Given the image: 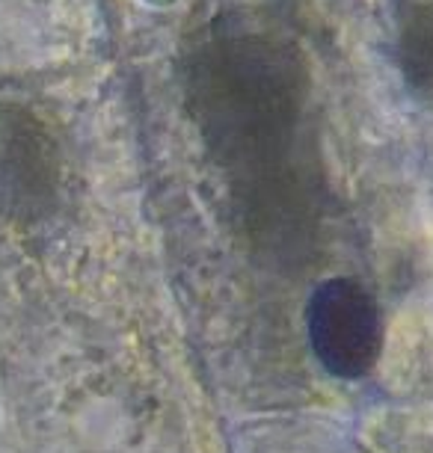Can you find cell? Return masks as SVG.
Segmentation results:
<instances>
[{
	"label": "cell",
	"mask_w": 433,
	"mask_h": 453,
	"mask_svg": "<svg viewBox=\"0 0 433 453\" xmlns=\"http://www.w3.org/2000/svg\"><path fill=\"white\" fill-rule=\"evenodd\" d=\"M398 65L415 96L433 98V0H406L398 19Z\"/></svg>",
	"instance_id": "3"
},
{
	"label": "cell",
	"mask_w": 433,
	"mask_h": 453,
	"mask_svg": "<svg viewBox=\"0 0 433 453\" xmlns=\"http://www.w3.org/2000/svg\"><path fill=\"white\" fill-rule=\"evenodd\" d=\"M305 332L321 367L336 380H362L383 356V314L356 279H327L305 305Z\"/></svg>",
	"instance_id": "2"
},
{
	"label": "cell",
	"mask_w": 433,
	"mask_h": 453,
	"mask_svg": "<svg viewBox=\"0 0 433 453\" xmlns=\"http://www.w3.org/2000/svg\"><path fill=\"white\" fill-rule=\"evenodd\" d=\"M184 96L250 252L274 270L315 261L327 181L309 68L294 42L241 15H220L188 48Z\"/></svg>",
	"instance_id": "1"
}]
</instances>
